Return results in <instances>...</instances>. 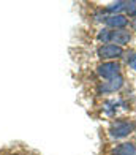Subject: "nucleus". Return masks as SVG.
Returning <instances> with one entry per match:
<instances>
[{
    "label": "nucleus",
    "mask_w": 136,
    "mask_h": 155,
    "mask_svg": "<svg viewBox=\"0 0 136 155\" xmlns=\"http://www.w3.org/2000/svg\"><path fill=\"white\" fill-rule=\"evenodd\" d=\"M136 131V122L131 119H117L111 122L108 135L111 139H125Z\"/></svg>",
    "instance_id": "1"
},
{
    "label": "nucleus",
    "mask_w": 136,
    "mask_h": 155,
    "mask_svg": "<svg viewBox=\"0 0 136 155\" xmlns=\"http://www.w3.org/2000/svg\"><path fill=\"white\" fill-rule=\"evenodd\" d=\"M124 84H125V79H124L122 74L117 76V78H112V79H108V81H101L97 86V94L98 95L116 94V92H119V90L124 87Z\"/></svg>",
    "instance_id": "2"
},
{
    "label": "nucleus",
    "mask_w": 136,
    "mask_h": 155,
    "mask_svg": "<svg viewBox=\"0 0 136 155\" xmlns=\"http://www.w3.org/2000/svg\"><path fill=\"white\" fill-rule=\"evenodd\" d=\"M120 71H122V65L119 62L112 60V62H103L97 67V74L101 78V79L108 81L112 79V78L120 76Z\"/></svg>",
    "instance_id": "3"
},
{
    "label": "nucleus",
    "mask_w": 136,
    "mask_h": 155,
    "mask_svg": "<svg viewBox=\"0 0 136 155\" xmlns=\"http://www.w3.org/2000/svg\"><path fill=\"white\" fill-rule=\"evenodd\" d=\"M124 48H120V46H116V45H101L98 48V51H97V55L100 59H101L103 62H112V60H117L120 57H124Z\"/></svg>",
    "instance_id": "4"
},
{
    "label": "nucleus",
    "mask_w": 136,
    "mask_h": 155,
    "mask_svg": "<svg viewBox=\"0 0 136 155\" xmlns=\"http://www.w3.org/2000/svg\"><path fill=\"white\" fill-rule=\"evenodd\" d=\"M131 41V30L128 29H117V30H111V38L109 43L124 48Z\"/></svg>",
    "instance_id": "5"
},
{
    "label": "nucleus",
    "mask_w": 136,
    "mask_h": 155,
    "mask_svg": "<svg viewBox=\"0 0 136 155\" xmlns=\"http://www.w3.org/2000/svg\"><path fill=\"white\" fill-rule=\"evenodd\" d=\"M130 24L128 22V18L125 15H106L104 18V25L111 30H117V29H127V25Z\"/></svg>",
    "instance_id": "6"
},
{
    "label": "nucleus",
    "mask_w": 136,
    "mask_h": 155,
    "mask_svg": "<svg viewBox=\"0 0 136 155\" xmlns=\"http://www.w3.org/2000/svg\"><path fill=\"white\" fill-rule=\"evenodd\" d=\"M111 155H136V143H120L111 149Z\"/></svg>",
    "instance_id": "7"
},
{
    "label": "nucleus",
    "mask_w": 136,
    "mask_h": 155,
    "mask_svg": "<svg viewBox=\"0 0 136 155\" xmlns=\"http://www.w3.org/2000/svg\"><path fill=\"white\" fill-rule=\"evenodd\" d=\"M119 106H122L124 109H127V103L124 100H116V98H111V100H106L103 103V111H104L106 116L112 117V116H116Z\"/></svg>",
    "instance_id": "8"
},
{
    "label": "nucleus",
    "mask_w": 136,
    "mask_h": 155,
    "mask_svg": "<svg viewBox=\"0 0 136 155\" xmlns=\"http://www.w3.org/2000/svg\"><path fill=\"white\" fill-rule=\"evenodd\" d=\"M125 3L127 2H112L109 5L104 6V13H108V16L111 15H122V11H125Z\"/></svg>",
    "instance_id": "9"
},
{
    "label": "nucleus",
    "mask_w": 136,
    "mask_h": 155,
    "mask_svg": "<svg viewBox=\"0 0 136 155\" xmlns=\"http://www.w3.org/2000/svg\"><path fill=\"white\" fill-rule=\"evenodd\" d=\"M109 38H111V29L108 27H103V29H100L98 33H97V40L100 43L103 45H109Z\"/></svg>",
    "instance_id": "10"
},
{
    "label": "nucleus",
    "mask_w": 136,
    "mask_h": 155,
    "mask_svg": "<svg viewBox=\"0 0 136 155\" xmlns=\"http://www.w3.org/2000/svg\"><path fill=\"white\" fill-rule=\"evenodd\" d=\"M125 13L127 18H136V0H128L125 3Z\"/></svg>",
    "instance_id": "11"
},
{
    "label": "nucleus",
    "mask_w": 136,
    "mask_h": 155,
    "mask_svg": "<svg viewBox=\"0 0 136 155\" xmlns=\"http://www.w3.org/2000/svg\"><path fill=\"white\" fill-rule=\"evenodd\" d=\"M124 55H125V59H127V65L130 67L133 71H136V52L130 51V52H127Z\"/></svg>",
    "instance_id": "12"
},
{
    "label": "nucleus",
    "mask_w": 136,
    "mask_h": 155,
    "mask_svg": "<svg viewBox=\"0 0 136 155\" xmlns=\"http://www.w3.org/2000/svg\"><path fill=\"white\" fill-rule=\"evenodd\" d=\"M130 27H131V30H133V32H136V18L130 22Z\"/></svg>",
    "instance_id": "13"
}]
</instances>
